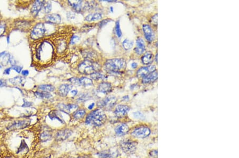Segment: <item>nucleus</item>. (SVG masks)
<instances>
[{"label":"nucleus","instance_id":"obj_1","mask_svg":"<svg viewBox=\"0 0 239 158\" xmlns=\"http://www.w3.org/2000/svg\"><path fill=\"white\" fill-rule=\"evenodd\" d=\"M52 44L48 41H44L40 43L35 50V57L36 60L40 61L43 64L48 63L55 55Z\"/></svg>","mask_w":239,"mask_h":158},{"label":"nucleus","instance_id":"obj_2","mask_svg":"<svg viewBox=\"0 0 239 158\" xmlns=\"http://www.w3.org/2000/svg\"><path fill=\"white\" fill-rule=\"evenodd\" d=\"M106 119L107 117L103 111L100 109H96L88 115L85 122L87 125L100 126L105 122Z\"/></svg>","mask_w":239,"mask_h":158},{"label":"nucleus","instance_id":"obj_3","mask_svg":"<svg viewBox=\"0 0 239 158\" xmlns=\"http://www.w3.org/2000/svg\"><path fill=\"white\" fill-rule=\"evenodd\" d=\"M105 70L109 72H118L126 67V62L123 59L108 60L104 64Z\"/></svg>","mask_w":239,"mask_h":158},{"label":"nucleus","instance_id":"obj_4","mask_svg":"<svg viewBox=\"0 0 239 158\" xmlns=\"http://www.w3.org/2000/svg\"><path fill=\"white\" fill-rule=\"evenodd\" d=\"M78 70L82 74L91 75L94 72H98L100 70V65L95 61L86 59L79 65Z\"/></svg>","mask_w":239,"mask_h":158},{"label":"nucleus","instance_id":"obj_5","mask_svg":"<svg viewBox=\"0 0 239 158\" xmlns=\"http://www.w3.org/2000/svg\"><path fill=\"white\" fill-rule=\"evenodd\" d=\"M120 147L122 150L126 155H132L136 152L137 143L130 139H125L121 142Z\"/></svg>","mask_w":239,"mask_h":158},{"label":"nucleus","instance_id":"obj_6","mask_svg":"<svg viewBox=\"0 0 239 158\" xmlns=\"http://www.w3.org/2000/svg\"><path fill=\"white\" fill-rule=\"evenodd\" d=\"M46 28L44 24L39 22L32 29L30 34V37L34 40L41 39L44 36Z\"/></svg>","mask_w":239,"mask_h":158},{"label":"nucleus","instance_id":"obj_7","mask_svg":"<svg viewBox=\"0 0 239 158\" xmlns=\"http://www.w3.org/2000/svg\"><path fill=\"white\" fill-rule=\"evenodd\" d=\"M150 128L147 126H140L132 131L131 135L133 136L139 138H145L150 135Z\"/></svg>","mask_w":239,"mask_h":158},{"label":"nucleus","instance_id":"obj_8","mask_svg":"<svg viewBox=\"0 0 239 158\" xmlns=\"http://www.w3.org/2000/svg\"><path fill=\"white\" fill-rule=\"evenodd\" d=\"M116 101V98L114 97H108L100 101L97 103V105L100 108H105L107 110H110L114 107Z\"/></svg>","mask_w":239,"mask_h":158},{"label":"nucleus","instance_id":"obj_9","mask_svg":"<svg viewBox=\"0 0 239 158\" xmlns=\"http://www.w3.org/2000/svg\"><path fill=\"white\" fill-rule=\"evenodd\" d=\"M31 121L29 119L19 120L13 122L7 127V129L10 130H13L16 129H24L30 125Z\"/></svg>","mask_w":239,"mask_h":158},{"label":"nucleus","instance_id":"obj_10","mask_svg":"<svg viewBox=\"0 0 239 158\" xmlns=\"http://www.w3.org/2000/svg\"><path fill=\"white\" fill-rule=\"evenodd\" d=\"M156 71V67L153 65H150L147 67H143L139 69L137 72L138 78H143L151 72Z\"/></svg>","mask_w":239,"mask_h":158},{"label":"nucleus","instance_id":"obj_11","mask_svg":"<svg viewBox=\"0 0 239 158\" xmlns=\"http://www.w3.org/2000/svg\"><path fill=\"white\" fill-rule=\"evenodd\" d=\"M130 110V108L126 105H118L115 108L114 113L119 118H123L128 114Z\"/></svg>","mask_w":239,"mask_h":158},{"label":"nucleus","instance_id":"obj_12","mask_svg":"<svg viewBox=\"0 0 239 158\" xmlns=\"http://www.w3.org/2000/svg\"><path fill=\"white\" fill-rule=\"evenodd\" d=\"M143 28L146 39L148 42L153 41L155 38V35L153 30L150 26L147 24L143 25Z\"/></svg>","mask_w":239,"mask_h":158},{"label":"nucleus","instance_id":"obj_13","mask_svg":"<svg viewBox=\"0 0 239 158\" xmlns=\"http://www.w3.org/2000/svg\"><path fill=\"white\" fill-rule=\"evenodd\" d=\"M115 132L118 136H123L128 133L129 127L125 124H121L116 127Z\"/></svg>","mask_w":239,"mask_h":158},{"label":"nucleus","instance_id":"obj_14","mask_svg":"<svg viewBox=\"0 0 239 158\" xmlns=\"http://www.w3.org/2000/svg\"><path fill=\"white\" fill-rule=\"evenodd\" d=\"M44 3V1H36L34 2L31 9V12L34 17L37 16V15L38 14L39 12L43 7Z\"/></svg>","mask_w":239,"mask_h":158},{"label":"nucleus","instance_id":"obj_15","mask_svg":"<svg viewBox=\"0 0 239 158\" xmlns=\"http://www.w3.org/2000/svg\"><path fill=\"white\" fill-rule=\"evenodd\" d=\"M45 19L47 22L55 24H59L61 21V16L57 14H47L45 17Z\"/></svg>","mask_w":239,"mask_h":158},{"label":"nucleus","instance_id":"obj_16","mask_svg":"<svg viewBox=\"0 0 239 158\" xmlns=\"http://www.w3.org/2000/svg\"><path fill=\"white\" fill-rule=\"evenodd\" d=\"M136 45L137 47L135 49L136 53L139 55L143 54L146 50V47L144 41L141 38H138L136 41Z\"/></svg>","mask_w":239,"mask_h":158},{"label":"nucleus","instance_id":"obj_17","mask_svg":"<svg viewBox=\"0 0 239 158\" xmlns=\"http://www.w3.org/2000/svg\"><path fill=\"white\" fill-rule=\"evenodd\" d=\"M71 132L69 129H63L59 131L56 135V140H64L70 136Z\"/></svg>","mask_w":239,"mask_h":158},{"label":"nucleus","instance_id":"obj_18","mask_svg":"<svg viewBox=\"0 0 239 158\" xmlns=\"http://www.w3.org/2000/svg\"><path fill=\"white\" fill-rule=\"evenodd\" d=\"M73 86L71 84H64L61 85L59 88V93L62 97H66L71 91Z\"/></svg>","mask_w":239,"mask_h":158},{"label":"nucleus","instance_id":"obj_19","mask_svg":"<svg viewBox=\"0 0 239 158\" xmlns=\"http://www.w3.org/2000/svg\"><path fill=\"white\" fill-rule=\"evenodd\" d=\"M68 3L77 12H81L83 10V6L82 1H69Z\"/></svg>","mask_w":239,"mask_h":158},{"label":"nucleus","instance_id":"obj_20","mask_svg":"<svg viewBox=\"0 0 239 158\" xmlns=\"http://www.w3.org/2000/svg\"><path fill=\"white\" fill-rule=\"evenodd\" d=\"M98 91L104 94L110 93L112 90L111 83L108 82H102L99 85L98 87Z\"/></svg>","mask_w":239,"mask_h":158},{"label":"nucleus","instance_id":"obj_21","mask_svg":"<svg viewBox=\"0 0 239 158\" xmlns=\"http://www.w3.org/2000/svg\"><path fill=\"white\" fill-rule=\"evenodd\" d=\"M157 79V72H151L148 75L143 77V83L144 84H148L154 82Z\"/></svg>","mask_w":239,"mask_h":158},{"label":"nucleus","instance_id":"obj_22","mask_svg":"<svg viewBox=\"0 0 239 158\" xmlns=\"http://www.w3.org/2000/svg\"><path fill=\"white\" fill-rule=\"evenodd\" d=\"M153 54L150 52H147L141 57V60L144 65H150L153 62Z\"/></svg>","mask_w":239,"mask_h":158},{"label":"nucleus","instance_id":"obj_23","mask_svg":"<svg viewBox=\"0 0 239 158\" xmlns=\"http://www.w3.org/2000/svg\"><path fill=\"white\" fill-rule=\"evenodd\" d=\"M50 118L53 120H59L60 122H61L62 124H64V121L63 119V117L62 116V115L60 114V113L57 111H52L50 112V113H49L48 115Z\"/></svg>","mask_w":239,"mask_h":158},{"label":"nucleus","instance_id":"obj_24","mask_svg":"<svg viewBox=\"0 0 239 158\" xmlns=\"http://www.w3.org/2000/svg\"><path fill=\"white\" fill-rule=\"evenodd\" d=\"M118 152H112L111 151H104L101 153H98L97 155L100 158H110L117 157L118 156Z\"/></svg>","mask_w":239,"mask_h":158},{"label":"nucleus","instance_id":"obj_25","mask_svg":"<svg viewBox=\"0 0 239 158\" xmlns=\"http://www.w3.org/2000/svg\"><path fill=\"white\" fill-rule=\"evenodd\" d=\"M102 18V16L100 13H94V14H90L87 15L85 18V20L87 22H94L99 20Z\"/></svg>","mask_w":239,"mask_h":158},{"label":"nucleus","instance_id":"obj_26","mask_svg":"<svg viewBox=\"0 0 239 158\" xmlns=\"http://www.w3.org/2000/svg\"><path fill=\"white\" fill-rule=\"evenodd\" d=\"M57 108L59 109V110L65 113H70L71 111V109L70 108V107L69 104H64L61 103V104H59L57 105Z\"/></svg>","mask_w":239,"mask_h":158},{"label":"nucleus","instance_id":"obj_27","mask_svg":"<svg viewBox=\"0 0 239 158\" xmlns=\"http://www.w3.org/2000/svg\"><path fill=\"white\" fill-rule=\"evenodd\" d=\"M24 80L25 79L22 78V77L17 76L13 78L10 79V83H12L14 85H24V82H25Z\"/></svg>","mask_w":239,"mask_h":158},{"label":"nucleus","instance_id":"obj_28","mask_svg":"<svg viewBox=\"0 0 239 158\" xmlns=\"http://www.w3.org/2000/svg\"><path fill=\"white\" fill-rule=\"evenodd\" d=\"M38 88L43 92H46L49 93V92H53L55 90V87L52 85L44 84V85H41L39 86Z\"/></svg>","mask_w":239,"mask_h":158},{"label":"nucleus","instance_id":"obj_29","mask_svg":"<svg viewBox=\"0 0 239 158\" xmlns=\"http://www.w3.org/2000/svg\"><path fill=\"white\" fill-rule=\"evenodd\" d=\"M35 95L39 99H50V97H52V95L50 94V93L48 92H36L35 93Z\"/></svg>","mask_w":239,"mask_h":158},{"label":"nucleus","instance_id":"obj_30","mask_svg":"<svg viewBox=\"0 0 239 158\" xmlns=\"http://www.w3.org/2000/svg\"><path fill=\"white\" fill-rule=\"evenodd\" d=\"M79 81H80V85H82L83 86H92L93 84L92 79L89 78H87L85 77L79 78Z\"/></svg>","mask_w":239,"mask_h":158},{"label":"nucleus","instance_id":"obj_31","mask_svg":"<svg viewBox=\"0 0 239 158\" xmlns=\"http://www.w3.org/2000/svg\"><path fill=\"white\" fill-rule=\"evenodd\" d=\"M52 136V135L51 133L48 132H44L40 134L39 138H40V140L42 142H47L51 140Z\"/></svg>","mask_w":239,"mask_h":158},{"label":"nucleus","instance_id":"obj_32","mask_svg":"<svg viewBox=\"0 0 239 158\" xmlns=\"http://www.w3.org/2000/svg\"><path fill=\"white\" fill-rule=\"evenodd\" d=\"M86 111L83 109L75 111L73 114V118L75 119H80L84 117L86 115Z\"/></svg>","mask_w":239,"mask_h":158},{"label":"nucleus","instance_id":"obj_33","mask_svg":"<svg viewBox=\"0 0 239 158\" xmlns=\"http://www.w3.org/2000/svg\"><path fill=\"white\" fill-rule=\"evenodd\" d=\"M122 45H123V47L125 49L127 50H130V49H131V47L133 46V42H132L130 40H128V39H125L123 42Z\"/></svg>","mask_w":239,"mask_h":158},{"label":"nucleus","instance_id":"obj_34","mask_svg":"<svg viewBox=\"0 0 239 158\" xmlns=\"http://www.w3.org/2000/svg\"><path fill=\"white\" fill-rule=\"evenodd\" d=\"M90 76L92 79L96 80H100V79H104V76L98 72H93L92 74L90 75Z\"/></svg>","mask_w":239,"mask_h":158},{"label":"nucleus","instance_id":"obj_35","mask_svg":"<svg viewBox=\"0 0 239 158\" xmlns=\"http://www.w3.org/2000/svg\"><path fill=\"white\" fill-rule=\"evenodd\" d=\"M44 11L46 14H48L50 12L51 10H52V4L51 2L50 1H44Z\"/></svg>","mask_w":239,"mask_h":158},{"label":"nucleus","instance_id":"obj_36","mask_svg":"<svg viewBox=\"0 0 239 158\" xmlns=\"http://www.w3.org/2000/svg\"><path fill=\"white\" fill-rule=\"evenodd\" d=\"M115 30L116 34V35H117L118 37V38L121 37L122 35V32L121 30V28H120V22L118 20L116 22V23H115Z\"/></svg>","mask_w":239,"mask_h":158},{"label":"nucleus","instance_id":"obj_37","mask_svg":"<svg viewBox=\"0 0 239 158\" xmlns=\"http://www.w3.org/2000/svg\"><path fill=\"white\" fill-rule=\"evenodd\" d=\"M10 54L7 53L3 57L2 65H7L10 62Z\"/></svg>","mask_w":239,"mask_h":158},{"label":"nucleus","instance_id":"obj_38","mask_svg":"<svg viewBox=\"0 0 239 158\" xmlns=\"http://www.w3.org/2000/svg\"><path fill=\"white\" fill-rule=\"evenodd\" d=\"M6 30V24L5 22L0 23V37L2 36L4 34Z\"/></svg>","mask_w":239,"mask_h":158},{"label":"nucleus","instance_id":"obj_39","mask_svg":"<svg viewBox=\"0 0 239 158\" xmlns=\"http://www.w3.org/2000/svg\"><path fill=\"white\" fill-rule=\"evenodd\" d=\"M26 148H27V144L25 142L24 140H22V143H21V145H20V147H19V148L18 149L17 153H19L20 152L25 150H26Z\"/></svg>","mask_w":239,"mask_h":158},{"label":"nucleus","instance_id":"obj_40","mask_svg":"<svg viewBox=\"0 0 239 158\" xmlns=\"http://www.w3.org/2000/svg\"><path fill=\"white\" fill-rule=\"evenodd\" d=\"M69 81L72 83L73 84L75 85H80L79 78H78L72 77V78H71L69 79Z\"/></svg>","mask_w":239,"mask_h":158},{"label":"nucleus","instance_id":"obj_41","mask_svg":"<svg viewBox=\"0 0 239 158\" xmlns=\"http://www.w3.org/2000/svg\"><path fill=\"white\" fill-rule=\"evenodd\" d=\"M79 40H80V37L79 36L73 35L70 39V44L73 45L75 43H77Z\"/></svg>","mask_w":239,"mask_h":158},{"label":"nucleus","instance_id":"obj_42","mask_svg":"<svg viewBox=\"0 0 239 158\" xmlns=\"http://www.w3.org/2000/svg\"><path fill=\"white\" fill-rule=\"evenodd\" d=\"M133 115L136 118L139 119H144V115L141 112H140V111L135 112L133 113Z\"/></svg>","mask_w":239,"mask_h":158},{"label":"nucleus","instance_id":"obj_43","mask_svg":"<svg viewBox=\"0 0 239 158\" xmlns=\"http://www.w3.org/2000/svg\"><path fill=\"white\" fill-rule=\"evenodd\" d=\"M11 69L14 70L17 72H18V74H19V73H20L21 72H22V67L21 66H19V65H12L11 67Z\"/></svg>","mask_w":239,"mask_h":158},{"label":"nucleus","instance_id":"obj_44","mask_svg":"<svg viewBox=\"0 0 239 158\" xmlns=\"http://www.w3.org/2000/svg\"><path fill=\"white\" fill-rule=\"evenodd\" d=\"M151 23L154 25H157V14H155L153 17L151 18Z\"/></svg>","mask_w":239,"mask_h":158},{"label":"nucleus","instance_id":"obj_45","mask_svg":"<svg viewBox=\"0 0 239 158\" xmlns=\"http://www.w3.org/2000/svg\"><path fill=\"white\" fill-rule=\"evenodd\" d=\"M149 155L151 158H157V150H153L151 151L149 153Z\"/></svg>","mask_w":239,"mask_h":158},{"label":"nucleus","instance_id":"obj_46","mask_svg":"<svg viewBox=\"0 0 239 158\" xmlns=\"http://www.w3.org/2000/svg\"><path fill=\"white\" fill-rule=\"evenodd\" d=\"M110 21H111L110 19H105V20H104L102 22H100L99 23V26L100 27H103L106 24H107V23L108 22H110Z\"/></svg>","mask_w":239,"mask_h":158},{"label":"nucleus","instance_id":"obj_47","mask_svg":"<svg viewBox=\"0 0 239 158\" xmlns=\"http://www.w3.org/2000/svg\"><path fill=\"white\" fill-rule=\"evenodd\" d=\"M32 102H25L24 103V104L22 105V107L24 108H28V107H30L31 106H32Z\"/></svg>","mask_w":239,"mask_h":158},{"label":"nucleus","instance_id":"obj_48","mask_svg":"<svg viewBox=\"0 0 239 158\" xmlns=\"http://www.w3.org/2000/svg\"><path fill=\"white\" fill-rule=\"evenodd\" d=\"M10 70H11V68H9L5 69L4 71V74L5 75H9L10 72Z\"/></svg>","mask_w":239,"mask_h":158},{"label":"nucleus","instance_id":"obj_49","mask_svg":"<svg viewBox=\"0 0 239 158\" xmlns=\"http://www.w3.org/2000/svg\"><path fill=\"white\" fill-rule=\"evenodd\" d=\"M67 16H68V18H70V19H72V18H75V15L73 14V13L72 14L71 12H69V14L68 13V14H67Z\"/></svg>","mask_w":239,"mask_h":158},{"label":"nucleus","instance_id":"obj_50","mask_svg":"<svg viewBox=\"0 0 239 158\" xmlns=\"http://www.w3.org/2000/svg\"><path fill=\"white\" fill-rule=\"evenodd\" d=\"M22 75L24 76H27L28 75L29 72L28 70H23V71L22 72Z\"/></svg>","mask_w":239,"mask_h":158},{"label":"nucleus","instance_id":"obj_51","mask_svg":"<svg viewBox=\"0 0 239 158\" xmlns=\"http://www.w3.org/2000/svg\"><path fill=\"white\" fill-rule=\"evenodd\" d=\"M71 93L73 96H75L78 93V91L77 90H72L71 91Z\"/></svg>","mask_w":239,"mask_h":158},{"label":"nucleus","instance_id":"obj_52","mask_svg":"<svg viewBox=\"0 0 239 158\" xmlns=\"http://www.w3.org/2000/svg\"><path fill=\"white\" fill-rule=\"evenodd\" d=\"M5 85V82H4L3 80H2L0 79V87H3V86H4Z\"/></svg>","mask_w":239,"mask_h":158},{"label":"nucleus","instance_id":"obj_53","mask_svg":"<svg viewBox=\"0 0 239 158\" xmlns=\"http://www.w3.org/2000/svg\"><path fill=\"white\" fill-rule=\"evenodd\" d=\"M131 67L133 69H135L137 67V63L136 62H133L131 64Z\"/></svg>","mask_w":239,"mask_h":158},{"label":"nucleus","instance_id":"obj_54","mask_svg":"<svg viewBox=\"0 0 239 158\" xmlns=\"http://www.w3.org/2000/svg\"><path fill=\"white\" fill-rule=\"evenodd\" d=\"M94 105H95V103H92L90 105H89V106H88V109H89V110L93 109L94 107Z\"/></svg>","mask_w":239,"mask_h":158},{"label":"nucleus","instance_id":"obj_55","mask_svg":"<svg viewBox=\"0 0 239 158\" xmlns=\"http://www.w3.org/2000/svg\"><path fill=\"white\" fill-rule=\"evenodd\" d=\"M7 53V52H6V51H3V52H1L0 53V57H3L4 55H5V54Z\"/></svg>","mask_w":239,"mask_h":158},{"label":"nucleus","instance_id":"obj_56","mask_svg":"<svg viewBox=\"0 0 239 158\" xmlns=\"http://www.w3.org/2000/svg\"><path fill=\"white\" fill-rule=\"evenodd\" d=\"M129 97L128 96H127H127H125V97H123V100L128 101L129 100Z\"/></svg>","mask_w":239,"mask_h":158},{"label":"nucleus","instance_id":"obj_57","mask_svg":"<svg viewBox=\"0 0 239 158\" xmlns=\"http://www.w3.org/2000/svg\"><path fill=\"white\" fill-rule=\"evenodd\" d=\"M111 11L113 12V7H111Z\"/></svg>","mask_w":239,"mask_h":158},{"label":"nucleus","instance_id":"obj_58","mask_svg":"<svg viewBox=\"0 0 239 158\" xmlns=\"http://www.w3.org/2000/svg\"><path fill=\"white\" fill-rule=\"evenodd\" d=\"M2 68V65L0 64V69Z\"/></svg>","mask_w":239,"mask_h":158}]
</instances>
